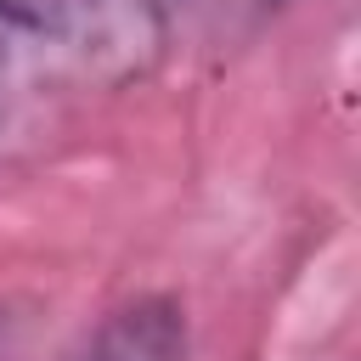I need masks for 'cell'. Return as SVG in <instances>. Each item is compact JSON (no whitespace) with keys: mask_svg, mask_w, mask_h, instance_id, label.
I'll return each mask as SVG.
<instances>
[{"mask_svg":"<svg viewBox=\"0 0 361 361\" xmlns=\"http://www.w3.org/2000/svg\"><path fill=\"white\" fill-rule=\"evenodd\" d=\"M17 51H39L79 79L124 85L164 51V0H0Z\"/></svg>","mask_w":361,"mask_h":361,"instance_id":"obj_1","label":"cell"},{"mask_svg":"<svg viewBox=\"0 0 361 361\" xmlns=\"http://www.w3.org/2000/svg\"><path fill=\"white\" fill-rule=\"evenodd\" d=\"M79 361H186V316L175 299H130L118 305Z\"/></svg>","mask_w":361,"mask_h":361,"instance_id":"obj_2","label":"cell"},{"mask_svg":"<svg viewBox=\"0 0 361 361\" xmlns=\"http://www.w3.org/2000/svg\"><path fill=\"white\" fill-rule=\"evenodd\" d=\"M17 62H23V51L6 39V28H0V124H6V113H11V85H17Z\"/></svg>","mask_w":361,"mask_h":361,"instance_id":"obj_3","label":"cell"}]
</instances>
